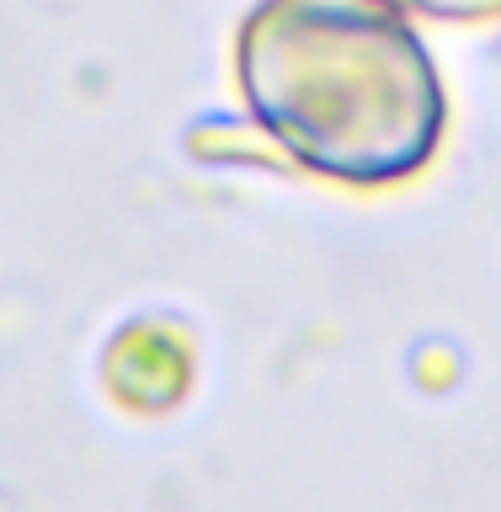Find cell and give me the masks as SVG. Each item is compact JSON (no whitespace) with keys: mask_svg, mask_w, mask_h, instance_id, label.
<instances>
[{"mask_svg":"<svg viewBox=\"0 0 501 512\" xmlns=\"http://www.w3.org/2000/svg\"><path fill=\"white\" fill-rule=\"evenodd\" d=\"M267 139L336 182H400L443 134V86L390 0H262L235 48Z\"/></svg>","mask_w":501,"mask_h":512,"instance_id":"cell-1","label":"cell"},{"mask_svg":"<svg viewBox=\"0 0 501 512\" xmlns=\"http://www.w3.org/2000/svg\"><path fill=\"white\" fill-rule=\"evenodd\" d=\"M406 11H427V16H448V22H475V16H496L501 0H390Z\"/></svg>","mask_w":501,"mask_h":512,"instance_id":"cell-2","label":"cell"}]
</instances>
